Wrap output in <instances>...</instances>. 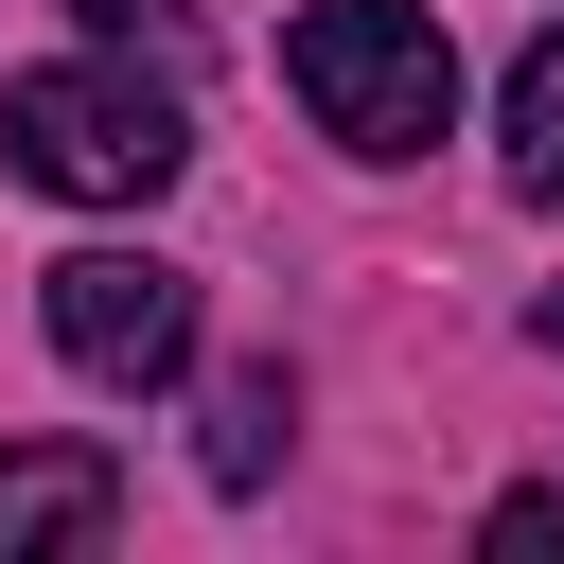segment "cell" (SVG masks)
<instances>
[{"label": "cell", "mask_w": 564, "mask_h": 564, "mask_svg": "<svg viewBox=\"0 0 564 564\" xmlns=\"http://www.w3.org/2000/svg\"><path fill=\"white\" fill-rule=\"evenodd\" d=\"M282 88H300L317 141H352V159H423V141L458 123V53H441L423 0H300V18H282Z\"/></svg>", "instance_id": "1"}, {"label": "cell", "mask_w": 564, "mask_h": 564, "mask_svg": "<svg viewBox=\"0 0 564 564\" xmlns=\"http://www.w3.org/2000/svg\"><path fill=\"white\" fill-rule=\"evenodd\" d=\"M0 159H18L35 194H70V212H141V194H176L194 123H176V88H141V70H106V53H53V70L0 88Z\"/></svg>", "instance_id": "2"}, {"label": "cell", "mask_w": 564, "mask_h": 564, "mask_svg": "<svg viewBox=\"0 0 564 564\" xmlns=\"http://www.w3.org/2000/svg\"><path fill=\"white\" fill-rule=\"evenodd\" d=\"M53 352H70L88 388H176V370H194V282H176L159 247H70V264H53Z\"/></svg>", "instance_id": "3"}, {"label": "cell", "mask_w": 564, "mask_h": 564, "mask_svg": "<svg viewBox=\"0 0 564 564\" xmlns=\"http://www.w3.org/2000/svg\"><path fill=\"white\" fill-rule=\"evenodd\" d=\"M106 529H123V476H106L88 441L0 458V564H18V546H106Z\"/></svg>", "instance_id": "4"}, {"label": "cell", "mask_w": 564, "mask_h": 564, "mask_svg": "<svg viewBox=\"0 0 564 564\" xmlns=\"http://www.w3.org/2000/svg\"><path fill=\"white\" fill-rule=\"evenodd\" d=\"M282 441H300V388H282V370H229L194 458H212V494H264V476H282Z\"/></svg>", "instance_id": "5"}, {"label": "cell", "mask_w": 564, "mask_h": 564, "mask_svg": "<svg viewBox=\"0 0 564 564\" xmlns=\"http://www.w3.org/2000/svg\"><path fill=\"white\" fill-rule=\"evenodd\" d=\"M511 194H529V212H564V35H529V53H511Z\"/></svg>", "instance_id": "6"}, {"label": "cell", "mask_w": 564, "mask_h": 564, "mask_svg": "<svg viewBox=\"0 0 564 564\" xmlns=\"http://www.w3.org/2000/svg\"><path fill=\"white\" fill-rule=\"evenodd\" d=\"M494 564H564V494H494Z\"/></svg>", "instance_id": "7"}, {"label": "cell", "mask_w": 564, "mask_h": 564, "mask_svg": "<svg viewBox=\"0 0 564 564\" xmlns=\"http://www.w3.org/2000/svg\"><path fill=\"white\" fill-rule=\"evenodd\" d=\"M70 18H88V35H141V18H176V0H70Z\"/></svg>", "instance_id": "8"}, {"label": "cell", "mask_w": 564, "mask_h": 564, "mask_svg": "<svg viewBox=\"0 0 564 564\" xmlns=\"http://www.w3.org/2000/svg\"><path fill=\"white\" fill-rule=\"evenodd\" d=\"M529 335H546V352H564V282H546V300H529Z\"/></svg>", "instance_id": "9"}]
</instances>
